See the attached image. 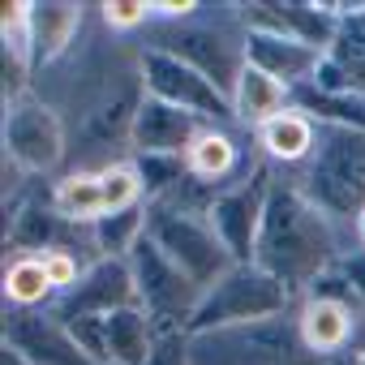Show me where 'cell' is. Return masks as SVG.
<instances>
[{"mask_svg": "<svg viewBox=\"0 0 365 365\" xmlns=\"http://www.w3.org/2000/svg\"><path fill=\"white\" fill-rule=\"evenodd\" d=\"M352 245H365V211H361L356 224H352Z\"/></svg>", "mask_w": 365, "mask_h": 365, "instance_id": "cell-31", "label": "cell"}, {"mask_svg": "<svg viewBox=\"0 0 365 365\" xmlns=\"http://www.w3.org/2000/svg\"><path fill=\"white\" fill-rule=\"evenodd\" d=\"M86 22V5H69V0H48L35 5L31 18V52H35V73L61 65L65 56H73L78 35Z\"/></svg>", "mask_w": 365, "mask_h": 365, "instance_id": "cell-17", "label": "cell"}, {"mask_svg": "<svg viewBox=\"0 0 365 365\" xmlns=\"http://www.w3.org/2000/svg\"><path fill=\"white\" fill-rule=\"evenodd\" d=\"M133 159V155H129ZM138 163V172H142V185H146V202H159V198H168L180 180L190 176V168H185V155H142V159H133Z\"/></svg>", "mask_w": 365, "mask_h": 365, "instance_id": "cell-26", "label": "cell"}, {"mask_svg": "<svg viewBox=\"0 0 365 365\" xmlns=\"http://www.w3.org/2000/svg\"><path fill=\"white\" fill-rule=\"evenodd\" d=\"M48 202L82 228H95L103 220V185H99V168H73L65 176L52 180V194Z\"/></svg>", "mask_w": 365, "mask_h": 365, "instance_id": "cell-23", "label": "cell"}, {"mask_svg": "<svg viewBox=\"0 0 365 365\" xmlns=\"http://www.w3.org/2000/svg\"><path fill=\"white\" fill-rule=\"evenodd\" d=\"M348 250L344 228L331 224L301 190L297 180H279L262 215V232H258V250L254 262L275 275L292 297H305Z\"/></svg>", "mask_w": 365, "mask_h": 365, "instance_id": "cell-1", "label": "cell"}, {"mask_svg": "<svg viewBox=\"0 0 365 365\" xmlns=\"http://www.w3.org/2000/svg\"><path fill=\"white\" fill-rule=\"evenodd\" d=\"M361 322H365V309L344 301V297H331V292H305L297 301V327H301V339L314 356L322 361H335L344 356L356 335H361Z\"/></svg>", "mask_w": 365, "mask_h": 365, "instance_id": "cell-13", "label": "cell"}, {"mask_svg": "<svg viewBox=\"0 0 365 365\" xmlns=\"http://www.w3.org/2000/svg\"><path fill=\"white\" fill-rule=\"evenodd\" d=\"M99 18L112 35H133L150 26V5L146 0H108V5H99Z\"/></svg>", "mask_w": 365, "mask_h": 365, "instance_id": "cell-27", "label": "cell"}, {"mask_svg": "<svg viewBox=\"0 0 365 365\" xmlns=\"http://www.w3.org/2000/svg\"><path fill=\"white\" fill-rule=\"evenodd\" d=\"M43 267H48V279H52V288H56V297H65L78 279H82V271L91 267L82 254H73V250H52V254H43Z\"/></svg>", "mask_w": 365, "mask_h": 365, "instance_id": "cell-28", "label": "cell"}, {"mask_svg": "<svg viewBox=\"0 0 365 365\" xmlns=\"http://www.w3.org/2000/svg\"><path fill=\"white\" fill-rule=\"evenodd\" d=\"M331 271L352 288V297H356V301H361V309H365V245H348Z\"/></svg>", "mask_w": 365, "mask_h": 365, "instance_id": "cell-29", "label": "cell"}, {"mask_svg": "<svg viewBox=\"0 0 365 365\" xmlns=\"http://www.w3.org/2000/svg\"><path fill=\"white\" fill-rule=\"evenodd\" d=\"M232 108H237L241 129H262L267 120H275L279 112L292 108V86H284L271 73L245 65L241 78H237V91H232Z\"/></svg>", "mask_w": 365, "mask_h": 365, "instance_id": "cell-21", "label": "cell"}, {"mask_svg": "<svg viewBox=\"0 0 365 365\" xmlns=\"http://www.w3.org/2000/svg\"><path fill=\"white\" fill-rule=\"evenodd\" d=\"M0 365H35L26 352H18L14 344H0Z\"/></svg>", "mask_w": 365, "mask_h": 365, "instance_id": "cell-30", "label": "cell"}, {"mask_svg": "<svg viewBox=\"0 0 365 365\" xmlns=\"http://www.w3.org/2000/svg\"><path fill=\"white\" fill-rule=\"evenodd\" d=\"M327 52L314 48V43H301V39H288V35H275V31H245V65L271 73L275 82L301 91L318 78Z\"/></svg>", "mask_w": 365, "mask_h": 365, "instance_id": "cell-15", "label": "cell"}, {"mask_svg": "<svg viewBox=\"0 0 365 365\" xmlns=\"http://www.w3.org/2000/svg\"><path fill=\"white\" fill-rule=\"evenodd\" d=\"M207 129V120L180 112L163 99H142L138 116H133V133H129V155H185L194 146V138Z\"/></svg>", "mask_w": 365, "mask_h": 365, "instance_id": "cell-16", "label": "cell"}, {"mask_svg": "<svg viewBox=\"0 0 365 365\" xmlns=\"http://www.w3.org/2000/svg\"><path fill=\"white\" fill-rule=\"evenodd\" d=\"M138 73H142V91L150 99H163V103L190 112V116H198L207 125L237 129L232 95H224L207 73H198L194 65H185L180 56L146 43V48H138Z\"/></svg>", "mask_w": 365, "mask_h": 365, "instance_id": "cell-7", "label": "cell"}, {"mask_svg": "<svg viewBox=\"0 0 365 365\" xmlns=\"http://www.w3.org/2000/svg\"><path fill=\"white\" fill-rule=\"evenodd\" d=\"M129 305H142L129 258H99L82 271V279L65 297L52 301V314L61 322H78V318H108Z\"/></svg>", "mask_w": 365, "mask_h": 365, "instance_id": "cell-11", "label": "cell"}, {"mask_svg": "<svg viewBox=\"0 0 365 365\" xmlns=\"http://www.w3.org/2000/svg\"><path fill=\"white\" fill-rule=\"evenodd\" d=\"M245 31H275V35H288V39H301V43H314V48H331L335 31H339V14L335 5H301V0H254V5H237Z\"/></svg>", "mask_w": 365, "mask_h": 365, "instance_id": "cell-14", "label": "cell"}, {"mask_svg": "<svg viewBox=\"0 0 365 365\" xmlns=\"http://www.w3.org/2000/svg\"><path fill=\"white\" fill-rule=\"evenodd\" d=\"M271 190H275V172L267 159H254L232 185H224L207 211L211 228L220 232V241L228 245V254L237 262H254V250H258V232H262V215H267V202H271Z\"/></svg>", "mask_w": 365, "mask_h": 365, "instance_id": "cell-10", "label": "cell"}, {"mask_svg": "<svg viewBox=\"0 0 365 365\" xmlns=\"http://www.w3.org/2000/svg\"><path fill=\"white\" fill-rule=\"evenodd\" d=\"M150 48L180 56L198 73H207L224 95H232L237 78L245 69V22H241V14H232L228 22H198V18L163 22V35Z\"/></svg>", "mask_w": 365, "mask_h": 365, "instance_id": "cell-8", "label": "cell"}, {"mask_svg": "<svg viewBox=\"0 0 365 365\" xmlns=\"http://www.w3.org/2000/svg\"><path fill=\"white\" fill-rule=\"evenodd\" d=\"M301 297H292L275 275H267L258 262H237L220 284H211L202 292V305L190 322V335L198 331H220V327H241V322H258V318H275L297 309Z\"/></svg>", "mask_w": 365, "mask_h": 365, "instance_id": "cell-6", "label": "cell"}, {"mask_svg": "<svg viewBox=\"0 0 365 365\" xmlns=\"http://www.w3.org/2000/svg\"><path fill=\"white\" fill-rule=\"evenodd\" d=\"M254 142H258V159H267L271 168L284 163V168H305L314 146H318V125L301 112V108H288L279 112L275 120H267L262 129H254Z\"/></svg>", "mask_w": 365, "mask_h": 365, "instance_id": "cell-18", "label": "cell"}, {"mask_svg": "<svg viewBox=\"0 0 365 365\" xmlns=\"http://www.w3.org/2000/svg\"><path fill=\"white\" fill-rule=\"evenodd\" d=\"M159 344V327L142 305L116 309L103 318V356L108 365H146L155 356Z\"/></svg>", "mask_w": 365, "mask_h": 365, "instance_id": "cell-19", "label": "cell"}, {"mask_svg": "<svg viewBox=\"0 0 365 365\" xmlns=\"http://www.w3.org/2000/svg\"><path fill=\"white\" fill-rule=\"evenodd\" d=\"M297 190L344 232L365 211V129L318 125V146L297 176Z\"/></svg>", "mask_w": 365, "mask_h": 365, "instance_id": "cell-2", "label": "cell"}, {"mask_svg": "<svg viewBox=\"0 0 365 365\" xmlns=\"http://www.w3.org/2000/svg\"><path fill=\"white\" fill-rule=\"evenodd\" d=\"M99 185H103V215H120L146 202V185L133 159H108L99 168Z\"/></svg>", "mask_w": 365, "mask_h": 365, "instance_id": "cell-25", "label": "cell"}, {"mask_svg": "<svg viewBox=\"0 0 365 365\" xmlns=\"http://www.w3.org/2000/svg\"><path fill=\"white\" fill-rule=\"evenodd\" d=\"M0 344H14L35 365H95L52 309H5Z\"/></svg>", "mask_w": 365, "mask_h": 365, "instance_id": "cell-12", "label": "cell"}, {"mask_svg": "<svg viewBox=\"0 0 365 365\" xmlns=\"http://www.w3.org/2000/svg\"><path fill=\"white\" fill-rule=\"evenodd\" d=\"M190 365H331L314 356L301 339L297 309L241 322V327H220V331H198L190 335Z\"/></svg>", "mask_w": 365, "mask_h": 365, "instance_id": "cell-3", "label": "cell"}, {"mask_svg": "<svg viewBox=\"0 0 365 365\" xmlns=\"http://www.w3.org/2000/svg\"><path fill=\"white\" fill-rule=\"evenodd\" d=\"M146 237L202 292L237 267V258L228 254V245L220 241V232L202 211H185L176 202H146Z\"/></svg>", "mask_w": 365, "mask_h": 365, "instance_id": "cell-4", "label": "cell"}, {"mask_svg": "<svg viewBox=\"0 0 365 365\" xmlns=\"http://www.w3.org/2000/svg\"><path fill=\"white\" fill-rule=\"evenodd\" d=\"M133 279H138V301L142 309L155 318L159 331H190L198 305H202V288L180 271L150 237H142L129 254Z\"/></svg>", "mask_w": 365, "mask_h": 365, "instance_id": "cell-9", "label": "cell"}, {"mask_svg": "<svg viewBox=\"0 0 365 365\" xmlns=\"http://www.w3.org/2000/svg\"><path fill=\"white\" fill-rule=\"evenodd\" d=\"M185 168H190L194 180H202V185H215V190L232 185V180L245 172V168H241V146H237L232 129L207 125V129L194 138V146L185 150Z\"/></svg>", "mask_w": 365, "mask_h": 365, "instance_id": "cell-20", "label": "cell"}, {"mask_svg": "<svg viewBox=\"0 0 365 365\" xmlns=\"http://www.w3.org/2000/svg\"><path fill=\"white\" fill-rule=\"evenodd\" d=\"M339 31L327 48V65L352 95H365V5H335Z\"/></svg>", "mask_w": 365, "mask_h": 365, "instance_id": "cell-22", "label": "cell"}, {"mask_svg": "<svg viewBox=\"0 0 365 365\" xmlns=\"http://www.w3.org/2000/svg\"><path fill=\"white\" fill-rule=\"evenodd\" d=\"M0 142H5V163H14L22 176H56L69 159V120L56 103L31 91L5 103Z\"/></svg>", "mask_w": 365, "mask_h": 365, "instance_id": "cell-5", "label": "cell"}, {"mask_svg": "<svg viewBox=\"0 0 365 365\" xmlns=\"http://www.w3.org/2000/svg\"><path fill=\"white\" fill-rule=\"evenodd\" d=\"M56 288L48 279L43 254H14L5 262V309H52Z\"/></svg>", "mask_w": 365, "mask_h": 365, "instance_id": "cell-24", "label": "cell"}]
</instances>
